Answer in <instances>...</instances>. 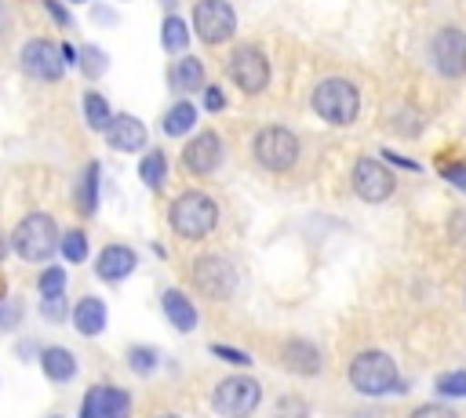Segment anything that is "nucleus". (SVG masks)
<instances>
[{"label": "nucleus", "mask_w": 466, "mask_h": 418, "mask_svg": "<svg viewBox=\"0 0 466 418\" xmlns=\"http://www.w3.org/2000/svg\"><path fill=\"white\" fill-rule=\"evenodd\" d=\"M11 25H15V15H11V7H7V4L0 0V40H7Z\"/></svg>", "instance_id": "ea45409f"}, {"label": "nucleus", "mask_w": 466, "mask_h": 418, "mask_svg": "<svg viewBox=\"0 0 466 418\" xmlns=\"http://www.w3.org/2000/svg\"><path fill=\"white\" fill-rule=\"evenodd\" d=\"M441 178H444L448 185H455L459 193H466V160H451V164H444V167H441Z\"/></svg>", "instance_id": "473e14b6"}, {"label": "nucleus", "mask_w": 466, "mask_h": 418, "mask_svg": "<svg viewBox=\"0 0 466 418\" xmlns=\"http://www.w3.org/2000/svg\"><path fill=\"white\" fill-rule=\"evenodd\" d=\"M433 389H437L441 400H462V396H466V371H448V374H441V378L433 382Z\"/></svg>", "instance_id": "c756f323"}, {"label": "nucleus", "mask_w": 466, "mask_h": 418, "mask_svg": "<svg viewBox=\"0 0 466 418\" xmlns=\"http://www.w3.org/2000/svg\"><path fill=\"white\" fill-rule=\"evenodd\" d=\"M262 403V385L251 374H229L211 389V407L222 418H251Z\"/></svg>", "instance_id": "423d86ee"}, {"label": "nucleus", "mask_w": 466, "mask_h": 418, "mask_svg": "<svg viewBox=\"0 0 466 418\" xmlns=\"http://www.w3.org/2000/svg\"><path fill=\"white\" fill-rule=\"evenodd\" d=\"M382 160H386L390 167H404V171H422V164H415L411 156H400V153H393V149H382Z\"/></svg>", "instance_id": "58836bf2"}, {"label": "nucleus", "mask_w": 466, "mask_h": 418, "mask_svg": "<svg viewBox=\"0 0 466 418\" xmlns=\"http://www.w3.org/2000/svg\"><path fill=\"white\" fill-rule=\"evenodd\" d=\"M62 4H87V0H62Z\"/></svg>", "instance_id": "a18cd8bd"}, {"label": "nucleus", "mask_w": 466, "mask_h": 418, "mask_svg": "<svg viewBox=\"0 0 466 418\" xmlns=\"http://www.w3.org/2000/svg\"><path fill=\"white\" fill-rule=\"evenodd\" d=\"M299 153H302V142L291 127L284 124H266L255 131L251 138V156L262 171H273V174H284L299 164Z\"/></svg>", "instance_id": "7ed1b4c3"}, {"label": "nucleus", "mask_w": 466, "mask_h": 418, "mask_svg": "<svg viewBox=\"0 0 466 418\" xmlns=\"http://www.w3.org/2000/svg\"><path fill=\"white\" fill-rule=\"evenodd\" d=\"M40 313H44L51 323H62L69 309H66V302H62V298H40Z\"/></svg>", "instance_id": "e433bc0d"}, {"label": "nucleus", "mask_w": 466, "mask_h": 418, "mask_svg": "<svg viewBox=\"0 0 466 418\" xmlns=\"http://www.w3.org/2000/svg\"><path fill=\"white\" fill-rule=\"evenodd\" d=\"M280 363H284V371H291V374L313 378V374H320L324 356H320V349H317L313 342H306V338H288V342L280 345Z\"/></svg>", "instance_id": "f3484780"}, {"label": "nucleus", "mask_w": 466, "mask_h": 418, "mask_svg": "<svg viewBox=\"0 0 466 418\" xmlns=\"http://www.w3.org/2000/svg\"><path fill=\"white\" fill-rule=\"evenodd\" d=\"M160 4H164L167 11H175V7H178V0H160Z\"/></svg>", "instance_id": "37998d69"}, {"label": "nucleus", "mask_w": 466, "mask_h": 418, "mask_svg": "<svg viewBox=\"0 0 466 418\" xmlns=\"http://www.w3.org/2000/svg\"><path fill=\"white\" fill-rule=\"evenodd\" d=\"M178 160H182L186 174L208 178V174H215V171L226 164V142H222V134H218V131L200 127V131H193V138L182 145Z\"/></svg>", "instance_id": "f8f14e48"}, {"label": "nucleus", "mask_w": 466, "mask_h": 418, "mask_svg": "<svg viewBox=\"0 0 466 418\" xmlns=\"http://www.w3.org/2000/svg\"><path fill=\"white\" fill-rule=\"evenodd\" d=\"M58 254L66 258V262H73V265H80V262H87V233L84 229H66L62 236H58Z\"/></svg>", "instance_id": "bb28decb"}, {"label": "nucleus", "mask_w": 466, "mask_h": 418, "mask_svg": "<svg viewBox=\"0 0 466 418\" xmlns=\"http://www.w3.org/2000/svg\"><path fill=\"white\" fill-rule=\"evenodd\" d=\"M430 65L444 76V80H462L466 76V29L459 25H441L430 36Z\"/></svg>", "instance_id": "9d476101"}, {"label": "nucleus", "mask_w": 466, "mask_h": 418, "mask_svg": "<svg viewBox=\"0 0 466 418\" xmlns=\"http://www.w3.org/2000/svg\"><path fill=\"white\" fill-rule=\"evenodd\" d=\"M226 76L237 84V91H244L248 98L251 95H262L269 87V58L258 44H237L229 51V62H226Z\"/></svg>", "instance_id": "0eeeda50"}, {"label": "nucleus", "mask_w": 466, "mask_h": 418, "mask_svg": "<svg viewBox=\"0 0 466 418\" xmlns=\"http://www.w3.org/2000/svg\"><path fill=\"white\" fill-rule=\"evenodd\" d=\"M157 418H178V414H157Z\"/></svg>", "instance_id": "49530a36"}, {"label": "nucleus", "mask_w": 466, "mask_h": 418, "mask_svg": "<svg viewBox=\"0 0 466 418\" xmlns=\"http://www.w3.org/2000/svg\"><path fill=\"white\" fill-rule=\"evenodd\" d=\"M51 418H58V414H51Z\"/></svg>", "instance_id": "de8ad7c7"}, {"label": "nucleus", "mask_w": 466, "mask_h": 418, "mask_svg": "<svg viewBox=\"0 0 466 418\" xmlns=\"http://www.w3.org/2000/svg\"><path fill=\"white\" fill-rule=\"evenodd\" d=\"M58 51H62V62H66V65H76V62H80V47H73V44H58Z\"/></svg>", "instance_id": "a19ab883"}, {"label": "nucleus", "mask_w": 466, "mask_h": 418, "mask_svg": "<svg viewBox=\"0 0 466 418\" xmlns=\"http://www.w3.org/2000/svg\"><path fill=\"white\" fill-rule=\"evenodd\" d=\"M98 196H102V164L98 160H87L80 167V174L73 178V207L91 218L98 211Z\"/></svg>", "instance_id": "a211bd4d"}, {"label": "nucleus", "mask_w": 466, "mask_h": 418, "mask_svg": "<svg viewBox=\"0 0 466 418\" xmlns=\"http://www.w3.org/2000/svg\"><path fill=\"white\" fill-rule=\"evenodd\" d=\"M36 291H40V298H62L66 294V269L44 265V273L36 276Z\"/></svg>", "instance_id": "cd10ccee"}, {"label": "nucleus", "mask_w": 466, "mask_h": 418, "mask_svg": "<svg viewBox=\"0 0 466 418\" xmlns=\"http://www.w3.org/2000/svg\"><path fill=\"white\" fill-rule=\"evenodd\" d=\"M189 25H193V33H197L200 44L218 47V44H229L233 40V33H237V11H233L229 0H197Z\"/></svg>", "instance_id": "6e6552de"}, {"label": "nucleus", "mask_w": 466, "mask_h": 418, "mask_svg": "<svg viewBox=\"0 0 466 418\" xmlns=\"http://www.w3.org/2000/svg\"><path fill=\"white\" fill-rule=\"evenodd\" d=\"M4 254H7V244H4V236H0V262H4Z\"/></svg>", "instance_id": "c03bdc74"}, {"label": "nucleus", "mask_w": 466, "mask_h": 418, "mask_svg": "<svg viewBox=\"0 0 466 418\" xmlns=\"http://www.w3.org/2000/svg\"><path fill=\"white\" fill-rule=\"evenodd\" d=\"M350 185L364 204H386L397 193V178L382 156H360L350 171Z\"/></svg>", "instance_id": "1a4fd4ad"}, {"label": "nucleus", "mask_w": 466, "mask_h": 418, "mask_svg": "<svg viewBox=\"0 0 466 418\" xmlns=\"http://www.w3.org/2000/svg\"><path fill=\"white\" fill-rule=\"evenodd\" d=\"M167 225L175 236L182 240H204L218 229V204L211 193L204 189H182L171 204H167Z\"/></svg>", "instance_id": "f257e3e1"}, {"label": "nucleus", "mask_w": 466, "mask_h": 418, "mask_svg": "<svg viewBox=\"0 0 466 418\" xmlns=\"http://www.w3.org/2000/svg\"><path fill=\"white\" fill-rule=\"evenodd\" d=\"M80 105H84V124L95 131V134H102L106 131V124L113 120V105H109V98L102 95V91H84V98H80Z\"/></svg>", "instance_id": "a878e982"}, {"label": "nucleus", "mask_w": 466, "mask_h": 418, "mask_svg": "<svg viewBox=\"0 0 466 418\" xmlns=\"http://www.w3.org/2000/svg\"><path fill=\"white\" fill-rule=\"evenodd\" d=\"M138 269V251L127 244H106L95 258V276L102 284H120L124 276H131Z\"/></svg>", "instance_id": "dca6fc26"}, {"label": "nucleus", "mask_w": 466, "mask_h": 418, "mask_svg": "<svg viewBox=\"0 0 466 418\" xmlns=\"http://www.w3.org/2000/svg\"><path fill=\"white\" fill-rule=\"evenodd\" d=\"M44 11L51 15V22H55V25H62V29H66V25H73V15H69V7H66L62 0H44Z\"/></svg>", "instance_id": "4c0bfd02"}, {"label": "nucleus", "mask_w": 466, "mask_h": 418, "mask_svg": "<svg viewBox=\"0 0 466 418\" xmlns=\"http://www.w3.org/2000/svg\"><path fill=\"white\" fill-rule=\"evenodd\" d=\"M411 418H459L448 403H441V400H433V403H422V407H415L411 411Z\"/></svg>", "instance_id": "c9c22d12"}, {"label": "nucleus", "mask_w": 466, "mask_h": 418, "mask_svg": "<svg viewBox=\"0 0 466 418\" xmlns=\"http://www.w3.org/2000/svg\"><path fill=\"white\" fill-rule=\"evenodd\" d=\"M200 98H204V109L208 113H222L226 109V91L218 84H204L200 87Z\"/></svg>", "instance_id": "f704fd0d"}, {"label": "nucleus", "mask_w": 466, "mask_h": 418, "mask_svg": "<svg viewBox=\"0 0 466 418\" xmlns=\"http://www.w3.org/2000/svg\"><path fill=\"white\" fill-rule=\"evenodd\" d=\"M160 47L167 55H182L189 51V22L178 15V11H167L160 18Z\"/></svg>", "instance_id": "b1692460"}, {"label": "nucleus", "mask_w": 466, "mask_h": 418, "mask_svg": "<svg viewBox=\"0 0 466 418\" xmlns=\"http://www.w3.org/2000/svg\"><path fill=\"white\" fill-rule=\"evenodd\" d=\"M208 353L218 356V360H226V363H237V367H248V363H251V356H248L244 349H233V345H222V342H211Z\"/></svg>", "instance_id": "2f4dec72"}, {"label": "nucleus", "mask_w": 466, "mask_h": 418, "mask_svg": "<svg viewBox=\"0 0 466 418\" xmlns=\"http://www.w3.org/2000/svg\"><path fill=\"white\" fill-rule=\"evenodd\" d=\"M22 313H25L22 298H4V302H0V327H4V331L15 327V323L22 320Z\"/></svg>", "instance_id": "72a5a7b5"}, {"label": "nucleus", "mask_w": 466, "mask_h": 418, "mask_svg": "<svg viewBox=\"0 0 466 418\" xmlns=\"http://www.w3.org/2000/svg\"><path fill=\"white\" fill-rule=\"evenodd\" d=\"M58 225L47 211H29L15 233H11V251L22 262H47L51 254H58Z\"/></svg>", "instance_id": "20e7f679"}, {"label": "nucleus", "mask_w": 466, "mask_h": 418, "mask_svg": "<svg viewBox=\"0 0 466 418\" xmlns=\"http://www.w3.org/2000/svg\"><path fill=\"white\" fill-rule=\"evenodd\" d=\"M160 313L167 316V323L175 327V331H197V323H200V316H197V305L189 302V294L186 291H178V287H167L164 294H160Z\"/></svg>", "instance_id": "aec40b11"}, {"label": "nucleus", "mask_w": 466, "mask_h": 418, "mask_svg": "<svg viewBox=\"0 0 466 418\" xmlns=\"http://www.w3.org/2000/svg\"><path fill=\"white\" fill-rule=\"evenodd\" d=\"M76 65H80V69H84V73H87V76L95 80L98 73H106L109 58H106V55H102V51H98L95 44H87V47H80V62H76Z\"/></svg>", "instance_id": "7c9ffc66"}, {"label": "nucleus", "mask_w": 466, "mask_h": 418, "mask_svg": "<svg viewBox=\"0 0 466 418\" xmlns=\"http://www.w3.org/2000/svg\"><path fill=\"white\" fill-rule=\"evenodd\" d=\"M69 320H73V327H76L84 338H95V334L106 331V302L95 298V294H84V298L73 302Z\"/></svg>", "instance_id": "412c9836"}, {"label": "nucleus", "mask_w": 466, "mask_h": 418, "mask_svg": "<svg viewBox=\"0 0 466 418\" xmlns=\"http://www.w3.org/2000/svg\"><path fill=\"white\" fill-rule=\"evenodd\" d=\"M138 178L149 193H160L167 185V156L164 149H146L142 160H138Z\"/></svg>", "instance_id": "393cba45"}, {"label": "nucleus", "mask_w": 466, "mask_h": 418, "mask_svg": "<svg viewBox=\"0 0 466 418\" xmlns=\"http://www.w3.org/2000/svg\"><path fill=\"white\" fill-rule=\"evenodd\" d=\"M18 69L36 84H58L66 73V62L58 44H51L47 36H29L18 51Z\"/></svg>", "instance_id": "9b49d317"}, {"label": "nucleus", "mask_w": 466, "mask_h": 418, "mask_svg": "<svg viewBox=\"0 0 466 418\" xmlns=\"http://www.w3.org/2000/svg\"><path fill=\"white\" fill-rule=\"evenodd\" d=\"M397 363L390 353L382 349H364L350 360V385L360 396H386L390 389H397Z\"/></svg>", "instance_id": "39448f33"}, {"label": "nucleus", "mask_w": 466, "mask_h": 418, "mask_svg": "<svg viewBox=\"0 0 466 418\" xmlns=\"http://www.w3.org/2000/svg\"><path fill=\"white\" fill-rule=\"evenodd\" d=\"M91 15H95V22H102V25H113V11H109V7H95Z\"/></svg>", "instance_id": "79ce46f5"}, {"label": "nucleus", "mask_w": 466, "mask_h": 418, "mask_svg": "<svg viewBox=\"0 0 466 418\" xmlns=\"http://www.w3.org/2000/svg\"><path fill=\"white\" fill-rule=\"evenodd\" d=\"M157 363H160V353H157L153 345H131V349H127V367H131L135 374H153Z\"/></svg>", "instance_id": "c85d7f7f"}, {"label": "nucleus", "mask_w": 466, "mask_h": 418, "mask_svg": "<svg viewBox=\"0 0 466 418\" xmlns=\"http://www.w3.org/2000/svg\"><path fill=\"white\" fill-rule=\"evenodd\" d=\"M167 84L178 91V95H193V91H200L204 84H208V73H204V62L197 58V55H175V62H171V69H167Z\"/></svg>", "instance_id": "6ab92c4d"}, {"label": "nucleus", "mask_w": 466, "mask_h": 418, "mask_svg": "<svg viewBox=\"0 0 466 418\" xmlns=\"http://www.w3.org/2000/svg\"><path fill=\"white\" fill-rule=\"evenodd\" d=\"M309 109L331 127H350L360 116V91L346 76H324L313 84Z\"/></svg>", "instance_id": "f03ea898"}, {"label": "nucleus", "mask_w": 466, "mask_h": 418, "mask_svg": "<svg viewBox=\"0 0 466 418\" xmlns=\"http://www.w3.org/2000/svg\"><path fill=\"white\" fill-rule=\"evenodd\" d=\"M197 105H193V98L189 95H182L178 102H171L167 109H164V116H160V131L167 134V138H186L189 131H197Z\"/></svg>", "instance_id": "5701e85b"}, {"label": "nucleus", "mask_w": 466, "mask_h": 418, "mask_svg": "<svg viewBox=\"0 0 466 418\" xmlns=\"http://www.w3.org/2000/svg\"><path fill=\"white\" fill-rule=\"evenodd\" d=\"M127 414H131V396L120 385H91L84 393L76 418H127Z\"/></svg>", "instance_id": "4468645a"}, {"label": "nucleus", "mask_w": 466, "mask_h": 418, "mask_svg": "<svg viewBox=\"0 0 466 418\" xmlns=\"http://www.w3.org/2000/svg\"><path fill=\"white\" fill-rule=\"evenodd\" d=\"M36 360H40V371H44V378L47 382H55V385H66V382H73L76 378V356L69 353V349H62V345H47V349H40L36 353Z\"/></svg>", "instance_id": "4be33fe9"}, {"label": "nucleus", "mask_w": 466, "mask_h": 418, "mask_svg": "<svg viewBox=\"0 0 466 418\" xmlns=\"http://www.w3.org/2000/svg\"><path fill=\"white\" fill-rule=\"evenodd\" d=\"M193 287L211 302H226L237 291V265L226 254H200L193 262Z\"/></svg>", "instance_id": "ddd939ff"}, {"label": "nucleus", "mask_w": 466, "mask_h": 418, "mask_svg": "<svg viewBox=\"0 0 466 418\" xmlns=\"http://www.w3.org/2000/svg\"><path fill=\"white\" fill-rule=\"evenodd\" d=\"M102 134H106V145L113 153H142L146 142H149L146 124L138 116H131V113H113V120L106 124Z\"/></svg>", "instance_id": "2eb2a0df"}]
</instances>
